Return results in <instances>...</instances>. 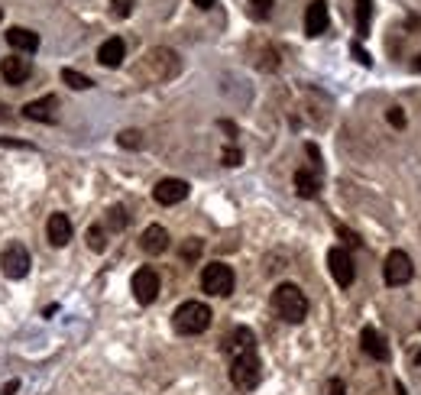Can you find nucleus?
Returning <instances> with one entry per match:
<instances>
[{"label":"nucleus","instance_id":"obj_1","mask_svg":"<svg viewBox=\"0 0 421 395\" xmlns=\"http://www.w3.org/2000/svg\"><path fill=\"white\" fill-rule=\"evenodd\" d=\"M273 308H275V314L282 321H288V324H302V321L308 318L305 292L298 289V285H292V282H282V285L273 292Z\"/></svg>","mask_w":421,"mask_h":395},{"label":"nucleus","instance_id":"obj_2","mask_svg":"<svg viewBox=\"0 0 421 395\" xmlns=\"http://www.w3.org/2000/svg\"><path fill=\"white\" fill-rule=\"evenodd\" d=\"M172 327H175V334H185V337L204 334L210 327V308L201 301H185L172 314Z\"/></svg>","mask_w":421,"mask_h":395},{"label":"nucleus","instance_id":"obj_3","mask_svg":"<svg viewBox=\"0 0 421 395\" xmlns=\"http://www.w3.org/2000/svg\"><path fill=\"white\" fill-rule=\"evenodd\" d=\"M263 379V366H260V356L256 350H246V353H237L231 356V383L240 389V392H250L256 389Z\"/></svg>","mask_w":421,"mask_h":395},{"label":"nucleus","instance_id":"obj_4","mask_svg":"<svg viewBox=\"0 0 421 395\" xmlns=\"http://www.w3.org/2000/svg\"><path fill=\"white\" fill-rule=\"evenodd\" d=\"M179 55L172 49H149L143 55V65H139V72L149 75V81H168L172 75H179Z\"/></svg>","mask_w":421,"mask_h":395},{"label":"nucleus","instance_id":"obj_5","mask_svg":"<svg viewBox=\"0 0 421 395\" xmlns=\"http://www.w3.org/2000/svg\"><path fill=\"white\" fill-rule=\"evenodd\" d=\"M233 285H237V278H233V269L227 263H208L201 269V289L214 298H227Z\"/></svg>","mask_w":421,"mask_h":395},{"label":"nucleus","instance_id":"obj_6","mask_svg":"<svg viewBox=\"0 0 421 395\" xmlns=\"http://www.w3.org/2000/svg\"><path fill=\"white\" fill-rule=\"evenodd\" d=\"M415 276V263H411L409 253H402V250H392L389 256H386V266H382V278H386V285H405L411 282Z\"/></svg>","mask_w":421,"mask_h":395},{"label":"nucleus","instance_id":"obj_7","mask_svg":"<svg viewBox=\"0 0 421 395\" xmlns=\"http://www.w3.org/2000/svg\"><path fill=\"white\" fill-rule=\"evenodd\" d=\"M327 269H331V276L340 289H350L353 285V276H357V269H353V259L344 246H331V253H327Z\"/></svg>","mask_w":421,"mask_h":395},{"label":"nucleus","instance_id":"obj_8","mask_svg":"<svg viewBox=\"0 0 421 395\" xmlns=\"http://www.w3.org/2000/svg\"><path fill=\"white\" fill-rule=\"evenodd\" d=\"M0 266H3V276L7 278H23L30 272V253L23 243H10L0 256Z\"/></svg>","mask_w":421,"mask_h":395},{"label":"nucleus","instance_id":"obj_9","mask_svg":"<svg viewBox=\"0 0 421 395\" xmlns=\"http://www.w3.org/2000/svg\"><path fill=\"white\" fill-rule=\"evenodd\" d=\"M133 295H137L139 305H153L159 298V272L156 269H139L133 276Z\"/></svg>","mask_w":421,"mask_h":395},{"label":"nucleus","instance_id":"obj_10","mask_svg":"<svg viewBox=\"0 0 421 395\" xmlns=\"http://www.w3.org/2000/svg\"><path fill=\"white\" fill-rule=\"evenodd\" d=\"M153 198H156L159 204L172 207V204H179L188 198V182H182V179H162V182L153 188Z\"/></svg>","mask_w":421,"mask_h":395},{"label":"nucleus","instance_id":"obj_11","mask_svg":"<svg viewBox=\"0 0 421 395\" xmlns=\"http://www.w3.org/2000/svg\"><path fill=\"white\" fill-rule=\"evenodd\" d=\"M55 110H59V97L55 94H46L39 101H30V104L23 107V117L26 120H39V123H55Z\"/></svg>","mask_w":421,"mask_h":395},{"label":"nucleus","instance_id":"obj_12","mask_svg":"<svg viewBox=\"0 0 421 395\" xmlns=\"http://www.w3.org/2000/svg\"><path fill=\"white\" fill-rule=\"evenodd\" d=\"M0 75L7 78V85H23L32 75V62L23 59V55H10V59L0 62Z\"/></svg>","mask_w":421,"mask_h":395},{"label":"nucleus","instance_id":"obj_13","mask_svg":"<svg viewBox=\"0 0 421 395\" xmlns=\"http://www.w3.org/2000/svg\"><path fill=\"white\" fill-rule=\"evenodd\" d=\"M139 246H143V253H149V256H162L168 250V230L159 224H149L143 230V236H139Z\"/></svg>","mask_w":421,"mask_h":395},{"label":"nucleus","instance_id":"obj_14","mask_svg":"<svg viewBox=\"0 0 421 395\" xmlns=\"http://www.w3.org/2000/svg\"><path fill=\"white\" fill-rule=\"evenodd\" d=\"M327 30V3L324 0H311L305 10V32L315 39V36H321V32Z\"/></svg>","mask_w":421,"mask_h":395},{"label":"nucleus","instance_id":"obj_15","mask_svg":"<svg viewBox=\"0 0 421 395\" xmlns=\"http://www.w3.org/2000/svg\"><path fill=\"white\" fill-rule=\"evenodd\" d=\"M126 55V45L120 36H110V39H104L101 43V49H97V62L104 65V68H117V65L124 62Z\"/></svg>","mask_w":421,"mask_h":395},{"label":"nucleus","instance_id":"obj_16","mask_svg":"<svg viewBox=\"0 0 421 395\" xmlns=\"http://www.w3.org/2000/svg\"><path fill=\"white\" fill-rule=\"evenodd\" d=\"M360 347H363V353L366 356H373V360H389V347H386V341L379 337L376 327H363V334H360Z\"/></svg>","mask_w":421,"mask_h":395},{"label":"nucleus","instance_id":"obj_17","mask_svg":"<svg viewBox=\"0 0 421 395\" xmlns=\"http://www.w3.org/2000/svg\"><path fill=\"white\" fill-rule=\"evenodd\" d=\"M7 45L17 49V52H36L39 49V36L32 30H26V26H10L7 30Z\"/></svg>","mask_w":421,"mask_h":395},{"label":"nucleus","instance_id":"obj_18","mask_svg":"<svg viewBox=\"0 0 421 395\" xmlns=\"http://www.w3.org/2000/svg\"><path fill=\"white\" fill-rule=\"evenodd\" d=\"M46 236H49V243L52 246H65L68 240H72V221H68L62 211L52 214L49 224H46Z\"/></svg>","mask_w":421,"mask_h":395},{"label":"nucleus","instance_id":"obj_19","mask_svg":"<svg viewBox=\"0 0 421 395\" xmlns=\"http://www.w3.org/2000/svg\"><path fill=\"white\" fill-rule=\"evenodd\" d=\"M317 188H321V175L315 169H298L295 172V192L302 198H315Z\"/></svg>","mask_w":421,"mask_h":395},{"label":"nucleus","instance_id":"obj_20","mask_svg":"<svg viewBox=\"0 0 421 395\" xmlns=\"http://www.w3.org/2000/svg\"><path fill=\"white\" fill-rule=\"evenodd\" d=\"M246 350H256V337H253L250 327H237L231 334V341H227V353L237 356V353H246Z\"/></svg>","mask_w":421,"mask_h":395},{"label":"nucleus","instance_id":"obj_21","mask_svg":"<svg viewBox=\"0 0 421 395\" xmlns=\"http://www.w3.org/2000/svg\"><path fill=\"white\" fill-rule=\"evenodd\" d=\"M62 81L68 88H75V91H88V88L95 85L88 75H81V72H75V68H62Z\"/></svg>","mask_w":421,"mask_h":395},{"label":"nucleus","instance_id":"obj_22","mask_svg":"<svg viewBox=\"0 0 421 395\" xmlns=\"http://www.w3.org/2000/svg\"><path fill=\"white\" fill-rule=\"evenodd\" d=\"M369 13H373L369 0H357V32L360 36H369Z\"/></svg>","mask_w":421,"mask_h":395},{"label":"nucleus","instance_id":"obj_23","mask_svg":"<svg viewBox=\"0 0 421 395\" xmlns=\"http://www.w3.org/2000/svg\"><path fill=\"white\" fill-rule=\"evenodd\" d=\"M117 143L126 146V150H139V146H143V133H139V130H124V133L117 136Z\"/></svg>","mask_w":421,"mask_h":395},{"label":"nucleus","instance_id":"obj_24","mask_svg":"<svg viewBox=\"0 0 421 395\" xmlns=\"http://www.w3.org/2000/svg\"><path fill=\"white\" fill-rule=\"evenodd\" d=\"M88 246L95 250V253H104V246H107V240H104V230L101 227H88Z\"/></svg>","mask_w":421,"mask_h":395},{"label":"nucleus","instance_id":"obj_25","mask_svg":"<svg viewBox=\"0 0 421 395\" xmlns=\"http://www.w3.org/2000/svg\"><path fill=\"white\" fill-rule=\"evenodd\" d=\"M273 10V0H250V17L253 20H266Z\"/></svg>","mask_w":421,"mask_h":395},{"label":"nucleus","instance_id":"obj_26","mask_svg":"<svg viewBox=\"0 0 421 395\" xmlns=\"http://www.w3.org/2000/svg\"><path fill=\"white\" fill-rule=\"evenodd\" d=\"M107 221H110V227H114V230H124L130 217H126L124 207H110V217H107Z\"/></svg>","mask_w":421,"mask_h":395},{"label":"nucleus","instance_id":"obj_27","mask_svg":"<svg viewBox=\"0 0 421 395\" xmlns=\"http://www.w3.org/2000/svg\"><path fill=\"white\" fill-rule=\"evenodd\" d=\"M133 3H137V0H110V10H114V17H130Z\"/></svg>","mask_w":421,"mask_h":395},{"label":"nucleus","instance_id":"obj_28","mask_svg":"<svg viewBox=\"0 0 421 395\" xmlns=\"http://www.w3.org/2000/svg\"><path fill=\"white\" fill-rule=\"evenodd\" d=\"M386 120H389L395 130L405 127V114H402V107H389V114H386Z\"/></svg>","mask_w":421,"mask_h":395},{"label":"nucleus","instance_id":"obj_29","mask_svg":"<svg viewBox=\"0 0 421 395\" xmlns=\"http://www.w3.org/2000/svg\"><path fill=\"white\" fill-rule=\"evenodd\" d=\"M240 162H243V152L237 150V146L224 150V165H231V169H233V165H240Z\"/></svg>","mask_w":421,"mask_h":395},{"label":"nucleus","instance_id":"obj_30","mask_svg":"<svg viewBox=\"0 0 421 395\" xmlns=\"http://www.w3.org/2000/svg\"><path fill=\"white\" fill-rule=\"evenodd\" d=\"M201 253V240H188V243L182 246V256L185 259H195Z\"/></svg>","mask_w":421,"mask_h":395},{"label":"nucleus","instance_id":"obj_31","mask_svg":"<svg viewBox=\"0 0 421 395\" xmlns=\"http://www.w3.org/2000/svg\"><path fill=\"white\" fill-rule=\"evenodd\" d=\"M327 395H347V389H344L340 379H331V383H327Z\"/></svg>","mask_w":421,"mask_h":395},{"label":"nucleus","instance_id":"obj_32","mask_svg":"<svg viewBox=\"0 0 421 395\" xmlns=\"http://www.w3.org/2000/svg\"><path fill=\"white\" fill-rule=\"evenodd\" d=\"M353 59H357L360 65H366V68H369V65H373V59H369V55L363 52V49H360V45H353Z\"/></svg>","mask_w":421,"mask_h":395},{"label":"nucleus","instance_id":"obj_33","mask_svg":"<svg viewBox=\"0 0 421 395\" xmlns=\"http://www.w3.org/2000/svg\"><path fill=\"white\" fill-rule=\"evenodd\" d=\"M337 234L344 236L347 243H357V234H353V230H347V227H337Z\"/></svg>","mask_w":421,"mask_h":395},{"label":"nucleus","instance_id":"obj_34","mask_svg":"<svg viewBox=\"0 0 421 395\" xmlns=\"http://www.w3.org/2000/svg\"><path fill=\"white\" fill-rule=\"evenodd\" d=\"M17 389H20V383L13 379V383H7V385H3V395H13V392H17Z\"/></svg>","mask_w":421,"mask_h":395},{"label":"nucleus","instance_id":"obj_35","mask_svg":"<svg viewBox=\"0 0 421 395\" xmlns=\"http://www.w3.org/2000/svg\"><path fill=\"white\" fill-rule=\"evenodd\" d=\"M195 7H201V10H210V7H214V0H195Z\"/></svg>","mask_w":421,"mask_h":395},{"label":"nucleus","instance_id":"obj_36","mask_svg":"<svg viewBox=\"0 0 421 395\" xmlns=\"http://www.w3.org/2000/svg\"><path fill=\"white\" fill-rule=\"evenodd\" d=\"M0 120H10V114H7V107H0Z\"/></svg>","mask_w":421,"mask_h":395},{"label":"nucleus","instance_id":"obj_37","mask_svg":"<svg viewBox=\"0 0 421 395\" xmlns=\"http://www.w3.org/2000/svg\"><path fill=\"white\" fill-rule=\"evenodd\" d=\"M415 68H418V72H421V55H418V59H415Z\"/></svg>","mask_w":421,"mask_h":395},{"label":"nucleus","instance_id":"obj_38","mask_svg":"<svg viewBox=\"0 0 421 395\" xmlns=\"http://www.w3.org/2000/svg\"><path fill=\"white\" fill-rule=\"evenodd\" d=\"M418 363H421V350H418Z\"/></svg>","mask_w":421,"mask_h":395},{"label":"nucleus","instance_id":"obj_39","mask_svg":"<svg viewBox=\"0 0 421 395\" xmlns=\"http://www.w3.org/2000/svg\"><path fill=\"white\" fill-rule=\"evenodd\" d=\"M0 20H3V10H0Z\"/></svg>","mask_w":421,"mask_h":395}]
</instances>
